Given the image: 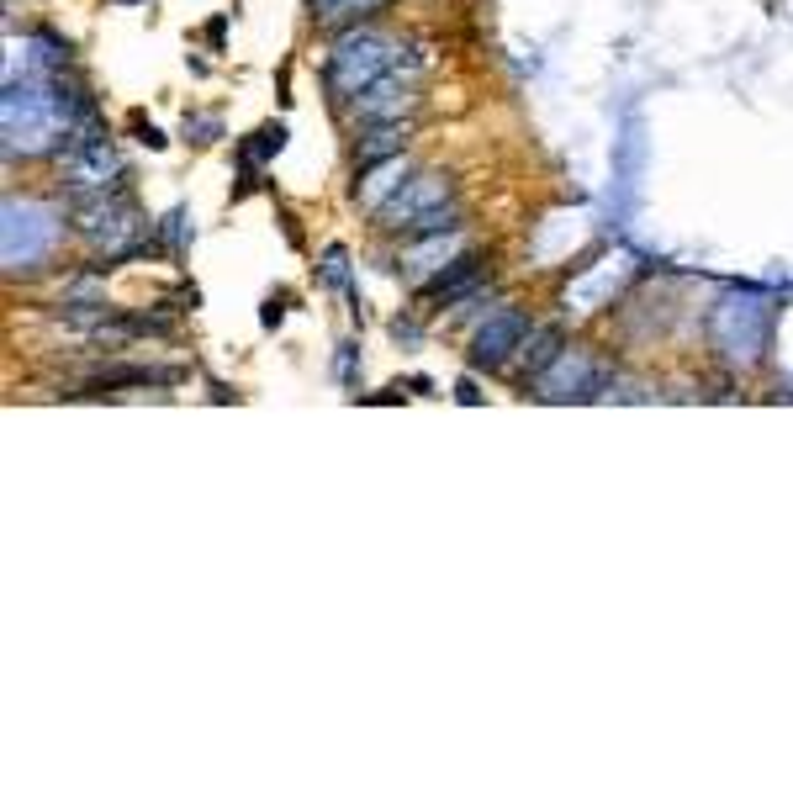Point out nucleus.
<instances>
[{
    "label": "nucleus",
    "instance_id": "obj_1",
    "mask_svg": "<svg viewBox=\"0 0 793 793\" xmlns=\"http://www.w3.org/2000/svg\"><path fill=\"white\" fill-rule=\"evenodd\" d=\"M397 59H402V48L392 38H381V32H349V38H339L334 53H328V85H334L339 96H360L365 85L392 75Z\"/></svg>",
    "mask_w": 793,
    "mask_h": 793
},
{
    "label": "nucleus",
    "instance_id": "obj_2",
    "mask_svg": "<svg viewBox=\"0 0 793 793\" xmlns=\"http://www.w3.org/2000/svg\"><path fill=\"white\" fill-rule=\"evenodd\" d=\"M534 334L529 318L519 307H503L492 312V318L471 334V365H482V371H497V365H508L513 349H524V339Z\"/></svg>",
    "mask_w": 793,
    "mask_h": 793
},
{
    "label": "nucleus",
    "instance_id": "obj_3",
    "mask_svg": "<svg viewBox=\"0 0 793 793\" xmlns=\"http://www.w3.org/2000/svg\"><path fill=\"white\" fill-rule=\"evenodd\" d=\"M450 196V175H439V170H423V175H413V180H402V186L392 191L376 207V217H381V228H402L408 217H418V212H429V207H439V201Z\"/></svg>",
    "mask_w": 793,
    "mask_h": 793
},
{
    "label": "nucleus",
    "instance_id": "obj_4",
    "mask_svg": "<svg viewBox=\"0 0 793 793\" xmlns=\"http://www.w3.org/2000/svg\"><path fill=\"white\" fill-rule=\"evenodd\" d=\"M603 381H608L603 365H593V360L582 355V349H561V360L540 376V397H550V402H566V397H598Z\"/></svg>",
    "mask_w": 793,
    "mask_h": 793
},
{
    "label": "nucleus",
    "instance_id": "obj_5",
    "mask_svg": "<svg viewBox=\"0 0 793 793\" xmlns=\"http://www.w3.org/2000/svg\"><path fill=\"white\" fill-rule=\"evenodd\" d=\"M413 106V69L402 75V59L392 75H381L376 85H365L355 96V117L371 127V122H402V112Z\"/></svg>",
    "mask_w": 793,
    "mask_h": 793
},
{
    "label": "nucleus",
    "instance_id": "obj_6",
    "mask_svg": "<svg viewBox=\"0 0 793 793\" xmlns=\"http://www.w3.org/2000/svg\"><path fill=\"white\" fill-rule=\"evenodd\" d=\"M476 286H482V254H460V260H450L434 281H423V297L429 302H439V297L460 302V297H471Z\"/></svg>",
    "mask_w": 793,
    "mask_h": 793
},
{
    "label": "nucleus",
    "instance_id": "obj_7",
    "mask_svg": "<svg viewBox=\"0 0 793 793\" xmlns=\"http://www.w3.org/2000/svg\"><path fill=\"white\" fill-rule=\"evenodd\" d=\"M402 143H408V127L402 122H371V133L360 138V170H371L381 159H397Z\"/></svg>",
    "mask_w": 793,
    "mask_h": 793
},
{
    "label": "nucleus",
    "instance_id": "obj_8",
    "mask_svg": "<svg viewBox=\"0 0 793 793\" xmlns=\"http://www.w3.org/2000/svg\"><path fill=\"white\" fill-rule=\"evenodd\" d=\"M455 228H460V207H429V212L408 217L397 233L408 238V244H418V238H445V233H455Z\"/></svg>",
    "mask_w": 793,
    "mask_h": 793
},
{
    "label": "nucleus",
    "instance_id": "obj_9",
    "mask_svg": "<svg viewBox=\"0 0 793 793\" xmlns=\"http://www.w3.org/2000/svg\"><path fill=\"white\" fill-rule=\"evenodd\" d=\"M556 360H561V328H534V334L524 339V371L540 381Z\"/></svg>",
    "mask_w": 793,
    "mask_h": 793
},
{
    "label": "nucleus",
    "instance_id": "obj_10",
    "mask_svg": "<svg viewBox=\"0 0 793 793\" xmlns=\"http://www.w3.org/2000/svg\"><path fill=\"white\" fill-rule=\"evenodd\" d=\"M281 149H286V127H281V122H265L260 133L249 138V149H244V170H254L260 159H275Z\"/></svg>",
    "mask_w": 793,
    "mask_h": 793
},
{
    "label": "nucleus",
    "instance_id": "obj_11",
    "mask_svg": "<svg viewBox=\"0 0 793 793\" xmlns=\"http://www.w3.org/2000/svg\"><path fill=\"white\" fill-rule=\"evenodd\" d=\"M318 6L323 22H344V16H365L371 6H381V0H312Z\"/></svg>",
    "mask_w": 793,
    "mask_h": 793
},
{
    "label": "nucleus",
    "instance_id": "obj_12",
    "mask_svg": "<svg viewBox=\"0 0 793 793\" xmlns=\"http://www.w3.org/2000/svg\"><path fill=\"white\" fill-rule=\"evenodd\" d=\"M323 281H328V286H339V291H355V286H349V265H344V249H328V254H323Z\"/></svg>",
    "mask_w": 793,
    "mask_h": 793
},
{
    "label": "nucleus",
    "instance_id": "obj_13",
    "mask_svg": "<svg viewBox=\"0 0 793 793\" xmlns=\"http://www.w3.org/2000/svg\"><path fill=\"white\" fill-rule=\"evenodd\" d=\"M223 127H217V117H186V138L191 143H212Z\"/></svg>",
    "mask_w": 793,
    "mask_h": 793
},
{
    "label": "nucleus",
    "instance_id": "obj_14",
    "mask_svg": "<svg viewBox=\"0 0 793 793\" xmlns=\"http://www.w3.org/2000/svg\"><path fill=\"white\" fill-rule=\"evenodd\" d=\"M339 381H355V344L339 349Z\"/></svg>",
    "mask_w": 793,
    "mask_h": 793
},
{
    "label": "nucleus",
    "instance_id": "obj_15",
    "mask_svg": "<svg viewBox=\"0 0 793 793\" xmlns=\"http://www.w3.org/2000/svg\"><path fill=\"white\" fill-rule=\"evenodd\" d=\"M281 318H286V307L270 297V302H265V312H260V323H265V328H281Z\"/></svg>",
    "mask_w": 793,
    "mask_h": 793
},
{
    "label": "nucleus",
    "instance_id": "obj_16",
    "mask_svg": "<svg viewBox=\"0 0 793 793\" xmlns=\"http://www.w3.org/2000/svg\"><path fill=\"white\" fill-rule=\"evenodd\" d=\"M223 32H228V16H212V22H207V43L217 48V43H223Z\"/></svg>",
    "mask_w": 793,
    "mask_h": 793
},
{
    "label": "nucleus",
    "instance_id": "obj_17",
    "mask_svg": "<svg viewBox=\"0 0 793 793\" xmlns=\"http://www.w3.org/2000/svg\"><path fill=\"white\" fill-rule=\"evenodd\" d=\"M138 138L149 143V149H164V133H159V127H143V122H138Z\"/></svg>",
    "mask_w": 793,
    "mask_h": 793
},
{
    "label": "nucleus",
    "instance_id": "obj_18",
    "mask_svg": "<svg viewBox=\"0 0 793 793\" xmlns=\"http://www.w3.org/2000/svg\"><path fill=\"white\" fill-rule=\"evenodd\" d=\"M127 6H133V0H127Z\"/></svg>",
    "mask_w": 793,
    "mask_h": 793
}]
</instances>
